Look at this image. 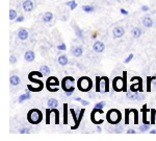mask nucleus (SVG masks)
<instances>
[{"label": "nucleus", "mask_w": 156, "mask_h": 141, "mask_svg": "<svg viewBox=\"0 0 156 141\" xmlns=\"http://www.w3.org/2000/svg\"><path fill=\"white\" fill-rule=\"evenodd\" d=\"M130 91L132 92H142L143 91V80L140 77V80H138V82H136V84H132L131 86H130Z\"/></svg>", "instance_id": "9d476101"}, {"label": "nucleus", "mask_w": 156, "mask_h": 141, "mask_svg": "<svg viewBox=\"0 0 156 141\" xmlns=\"http://www.w3.org/2000/svg\"><path fill=\"white\" fill-rule=\"evenodd\" d=\"M40 71L44 75H48L50 72H51V70H50V68L47 66V65H43V66H41V68H40Z\"/></svg>", "instance_id": "bb28decb"}, {"label": "nucleus", "mask_w": 156, "mask_h": 141, "mask_svg": "<svg viewBox=\"0 0 156 141\" xmlns=\"http://www.w3.org/2000/svg\"><path fill=\"white\" fill-rule=\"evenodd\" d=\"M97 131H98V132H101V131H102V129H101V127H99V124H98V127H97Z\"/></svg>", "instance_id": "5fc2aeb1"}, {"label": "nucleus", "mask_w": 156, "mask_h": 141, "mask_svg": "<svg viewBox=\"0 0 156 141\" xmlns=\"http://www.w3.org/2000/svg\"><path fill=\"white\" fill-rule=\"evenodd\" d=\"M70 112H71V114H72V117H73V120H74V123L77 121V119H78V117H77V114H76V112H75V110L74 109H70Z\"/></svg>", "instance_id": "37998d69"}, {"label": "nucleus", "mask_w": 156, "mask_h": 141, "mask_svg": "<svg viewBox=\"0 0 156 141\" xmlns=\"http://www.w3.org/2000/svg\"><path fill=\"white\" fill-rule=\"evenodd\" d=\"M152 76H148L147 77V91L150 92L151 91V83H152Z\"/></svg>", "instance_id": "58836bf2"}, {"label": "nucleus", "mask_w": 156, "mask_h": 141, "mask_svg": "<svg viewBox=\"0 0 156 141\" xmlns=\"http://www.w3.org/2000/svg\"><path fill=\"white\" fill-rule=\"evenodd\" d=\"M84 114H85V109H81L79 111V114H78V119H77V121L75 122V124L71 128L72 130H76V129L79 128V125H80V123H81V120H82V118H83Z\"/></svg>", "instance_id": "ddd939ff"}, {"label": "nucleus", "mask_w": 156, "mask_h": 141, "mask_svg": "<svg viewBox=\"0 0 156 141\" xmlns=\"http://www.w3.org/2000/svg\"><path fill=\"white\" fill-rule=\"evenodd\" d=\"M25 20V18H24V16H22V15H20V16H18L16 18V20H15V21L17 22V23H21V22H23Z\"/></svg>", "instance_id": "49530a36"}, {"label": "nucleus", "mask_w": 156, "mask_h": 141, "mask_svg": "<svg viewBox=\"0 0 156 141\" xmlns=\"http://www.w3.org/2000/svg\"><path fill=\"white\" fill-rule=\"evenodd\" d=\"M103 87H104V93L109 92V79L107 76L101 77V91Z\"/></svg>", "instance_id": "2eb2a0df"}, {"label": "nucleus", "mask_w": 156, "mask_h": 141, "mask_svg": "<svg viewBox=\"0 0 156 141\" xmlns=\"http://www.w3.org/2000/svg\"><path fill=\"white\" fill-rule=\"evenodd\" d=\"M135 130H133V129H129V130H127V134H135Z\"/></svg>", "instance_id": "3c124183"}, {"label": "nucleus", "mask_w": 156, "mask_h": 141, "mask_svg": "<svg viewBox=\"0 0 156 141\" xmlns=\"http://www.w3.org/2000/svg\"><path fill=\"white\" fill-rule=\"evenodd\" d=\"M19 133L20 134H29L30 130L28 129V128H21V129L19 130Z\"/></svg>", "instance_id": "79ce46f5"}, {"label": "nucleus", "mask_w": 156, "mask_h": 141, "mask_svg": "<svg viewBox=\"0 0 156 141\" xmlns=\"http://www.w3.org/2000/svg\"><path fill=\"white\" fill-rule=\"evenodd\" d=\"M24 60L28 63L34 62V60H36V54H34V51H32V50H27L24 54Z\"/></svg>", "instance_id": "f8f14e48"}, {"label": "nucleus", "mask_w": 156, "mask_h": 141, "mask_svg": "<svg viewBox=\"0 0 156 141\" xmlns=\"http://www.w3.org/2000/svg\"><path fill=\"white\" fill-rule=\"evenodd\" d=\"M52 114V111L51 109H47L46 110V124H49L50 123V115Z\"/></svg>", "instance_id": "c9c22d12"}, {"label": "nucleus", "mask_w": 156, "mask_h": 141, "mask_svg": "<svg viewBox=\"0 0 156 141\" xmlns=\"http://www.w3.org/2000/svg\"><path fill=\"white\" fill-rule=\"evenodd\" d=\"M9 62H11V65H15L17 63V57L14 54L11 55V58H9Z\"/></svg>", "instance_id": "c03bdc74"}, {"label": "nucleus", "mask_w": 156, "mask_h": 141, "mask_svg": "<svg viewBox=\"0 0 156 141\" xmlns=\"http://www.w3.org/2000/svg\"><path fill=\"white\" fill-rule=\"evenodd\" d=\"M142 11L143 12H148V11H149V6H142Z\"/></svg>", "instance_id": "603ef678"}, {"label": "nucleus", "mask_w": 156, "mask_h": 141, "mask_svg": "<svg viewBox=\"0 0 156 141\" xmlns=\"http://www.w3.org/2000/svg\"><path fill=\"white\" fill-rule=\"evenodd\" d=\"M57 62H58V64L60 66H67V65L69 64V59H68V57L66 54H62L58 57Z\"/></svg>", "instance_id": "aec40b11"}, {"label": "nucleus", "mask_w": 156, "mask_h": 141, "mask_svg": "<svg viewBox=\"0 0 156 141\" xmlns=\"http://www.w3.org/2000/svg\"><path fill=\"white\" fill-rule=\"evenodd\" d=\"M52 113H54V116H55V124H59V111L56 109V108H53L51 109Z\"/></svg>", "instance_id": "cd10ccee"}, {"label": "nucleus", "mask_w": 156, "mask_h": 141, "mask_svg": "<svg viewBox=\"0 0 156 141\" xmlns=\"http://www.w3.org/2000/svg\"><path fill=\"white\" fill-rule=\"evenodd\" d=\"M9 83H11L12 86H19L21 84V79L18 75H12L11 79H9Z\"/></svg>", "instance_id": "412c9836"}, {"label": "nucleus", "mask_w": 156, "mask_h": 141, "mask_svg": "<svg viewBox=\"0 0 156 141\" xmlns=\"http://www.w3.org/2000/svg\"><path fill=\"white\" fill-rule=\"evenodd\" d=\"M74 91H75V87H74V86H72L69 90H68V91L65 92V95H66L67 97H70V96H71V95L73 94V93H74Z\"/></svg>", "instance_id": "4c0bfd02"}, {"label": "nucleus", "mask_w": 156, "mask_h": 141, "mask_svg": "<svg viewBox=\"0 0 156 141\" xmlns=\"http://www.w3.org/2000/svg\"><path fill=\"white\" fill-rule=\"evenodd\" d=\"M126 97L128 99L130 100H136V102H140V100L144 99V96L140 93H135V92H132V91H128L126 92Z\"/></svg>", "instance_id": "423d86ee"}, {"label": "nucleus", "mask_w": 156, "mask_h": 141, "mask_svg": "<svg viewBox=\"0 0 156 141\" xmlns=\"http://www.w3.org/2000/svg\"><path fill=\"white\" fill-rule=\"evenodd\" d=\"M133 58H134V54H130L126 59L124 60V64H128V63H130L133 60Z\"/></svg>", "instance_id": "a19ab883"}, {"label": "nucleus", "mask_w": 156, "mask_h": 141, "mask_svg": "<svg viewBox=\"0 0 156 141\" xmlns=\"http://www.w3.org/2000/svg\"><path fill=\"white\" fill-rule=\"evenodd\" d=\"M106 119L112 124H118V123H120L121 119H122V114H121L119 110L110 109L106 114Z\"/></svg>", "instance_id": "7ed1b4c3"}, {"label": "nucleus", "mask_w": 156, "mask_h": 141, "mask_svg": "<svg viewBox=\"0 0 156 141\" xmlns=\"http://www.w3.org/2000/svg\"><path fill=\"white\" fill-rule=\"evenodd\" d=\"M112 35H114V38H115V39H120V38H122V37L125 35V29H124V27H122V26H117V27H115L114 31H112Z\"/></svg>", "instance_id": "1a4fd4ad"}, {"label": "nucleus", "mask_w": 156, "mask_h": 141, "mask_svg": "<svg viewBox=\"0 0 156 141\" xmlns=\"http://www.w3.org/2000/svg\"><path fill=\"white\" fill-rule=\"evenodd\" d=\"M120 13L122 15H124V16H127L129 13H128V11H126V9H120Z\"/></svg>", "instance_id": "09e8293b"}, {"label": "nucleus", "mask_w": 156, "mask_h": 141, "mask_svg": "<svg viewBox=\"0 0 156 141\" xmlns=\"http://www.w3.org/2000/svg\"><path fill=\"white\" fill-rule=\"evenodd\" d=\"M66 6H69L71 11H74V9L77 7V2L75 1V0H70V1L66 2Z\"/></svg>", "instance_id": "a878e982"}, {"label": "nucleus", "mask_w": 156, "mask_h": 141, "mask_svg": "<svg viewBox=\"0 0 156 141\" xmlns=\"http://www.w3.org/2000/svg\"><path fill=\"white\" fill-rule=\"evenodd\" d=\"M74 100H75V102H81L82 98H81V97H75V98H74Z\"/></svg>", "instance_id": "864d4df0"}, {"label": "nucleus", "mask_w": 156, "mask_h": 141, "mask_svg": "<svg viewBox=\"0 0 156 141\" xmlns=\"http://www.w3.org/2000/svg\"><path fill=\"white\" fill-rule=\"evenodd\" d=\"M131 35H132V37L134 38V39H140V38L142 37V35H143V31L140 28V27H137V26L132 27Z\"/></svg>", "instance_id": "f3484780"}, {"label": "nucleus", "mask_w": 156, "mask_h": 141, "mask_svg": "<svg viewBox=\"0 0 156 141\" xmlns=\"http://www.w3.org/2000/svg\"><path fill=\"white\" fill-rule=\"evenodd\" d=\"M29 37V32L27 31L26 28H20L18 31V38L19 40H21V41H25V40H27Z\"/></svg>", "instance_id": "9b49d317"}, {"label": "nucleus", "mask_w": 156, "mask_h": 141, "mask_svg": "<svg viewBox=\"0 0 156 141\" xmlns=\"http://www.w3.org/2000/svg\"><path fill=\"white\" fill-rule=\"evenodd\" d=\"M74 28H75V35L77 36V38H80V39H83V37H84V34H83V32L81 31V29L79 28V27H76V26H74Z\"/></svg>", "instance_id": "7c9ffc66"}, {"label": "nucleus", "mask_w": 156, "mask_h": 141, "mask_svg": "<svg viewBox=\"0 0 156 141\" xmlns=\"http://www.w3.org/2000/svg\"><path fill=\"white\" fill-rule=\"evenodd\" d=\"M71 52L75 58H80L83 54V48H82V46H74L72 47Z\"/></svg>", "instance_id": "4468645a"}, {"label": "nucleus", "mask_w": 156, "mask_h": 141, "mask_svg": "<svg viewBox=\"0 0 156 141\" xmlns=\"http://www.w3.org/2000/svg\"><path fill=\"white\" fill-rule=\"evenodd\" d=\"M115 133H122L123 132V127H121V125H117L115 129Z\"/></svg>", "instance_id": "de8ad7c7"}, {"label": "nucleus", "mask_w": 156, "mask_h": 141, "mask_svg": "<svg viewBox=\"0 0 156 141\" xmlns=\"http://www.w3.org/2000/svg\"><path fill=\"white\" fill-rule=\"evenodd\" d=\"M57 49H58V50H62V51H65V50H67V45L65 44V43L59 44L58 46H57Z\"/></svg>", "instance_id": "a18cd8bd"}, {"label": "nucleus", "mask_w": 156, "mask_h": 141, "mask_svg": "<svg viewBox=\"0 0 156 141\" xmlns=\"http://www.w3.org/2000/svg\"><path fill=\"white\" fill-rule=\"evenodd\" d=\"M59 85H60V83L58 79L55 76H50L46 80V88L49 92H57L59 90L58 88H57Z\"/></svg>", "instance_id": "20e7f679"}, {"label": "nucleus", "mask_w": 156, "mask_h": 141, "mask_svg": "<svg viewBox=\"0 0 156 141\" xmlns=\"http://www.w3.org/2000/svg\"><path fill=\"white\" fill-rule=\"evenodd\" d=\"M53 14H52L51 12H46V13H44V15H43V22L44 23H50V22L53 20Z\"/></svg>", "instance_id": "a211bd4d"}, {"label": "nucleus", "mask_w": 156, "mask_h": 141, "mask_svg": "<svg viewBox=\"0 0 156 141\" xmlns=\"http://www.w3.org/2000/svg\"><path fill=\"white\" fill-rule=\"evenodd\" d=\"M81 105L83 106V107H87V106H89V105H90V102H89V100L82 99V100H81Z\"/></svg>", "instance_id": "8fccbe9b"}, {"label": "nucleus", "mask_w": 156, "mask_h": 141, "mask_svg": "<svg viewBox=\"0 0 156 141\" xmlns=\"http://www.w3.org/2000/svg\"><path fill=\"white\" fill-rule=\"evenodd\" d=\"M130 113H131V110L130 109H126L125 110V124H129V116Z\"/></svg>", "instance_id": "72a5a7b5"}, {"label": "nucleus", "mask_w": 156, "mask_h": 141, "mask_svg": "<svg viewBox=\"0 0 156 141\" xmlns=\"http://www.w3.org/2000/svg\"><path fill=\"white\" fill-rule=\"evenodd\" d=\"M156 122V109L150 110V123L151 124H155Z\"/></svg>", "instance_id": "b1692460"}, {"label": "nucleus", "mask_w": 156, "mask_h": 141, "mask_svg": "<svg viewBox=\"0 0 156 141\" xmlns=\"http://www.w3.org/2000/svg\"><path fill=\"white\" fill-rule=\"evenodd\" d=\"M82 11L87 13V14H90V13H94L96 11V9H95L93 6H82Z\"/></svg>", "instance_id": "393cba45"}, {"label": "nucleus", "mask_w": 156, "mask_h": 141, "mask_svg": "<svg viewBox=\"0 0 156 141\" xmlns=\"http://www.w3.org/2000/svg\"><path fill=\"white\" fill-rule=\"evenodd\" d=\"M150 130V123H143L142 125H140V128H138V131L142 133L144 132H147V131Z\"/></svg>", "instance_id": "c85d7f7f"}, {"label": "nucleus", "mask_w": 156, "mask_h": 141, "mask_svg": "<svg viewBox=\"0 0 156 141\" xmlns=\"http://www.w3.org/2000/svg\"><path fill=\"white\" fill-rule=\"evenodd\" d=\"M93 50L97 54H102L105 50V44L101 41H96L93 45Z\"/></svg>", "instance_id": "0eeeda50"}, {"label": "nucleus", "mask_w": 156, "mask_h": 141, "mask_svg": "<svg viewBox=\"0 0 156 141\" xmlns=\"http://www.w3.org/2000/svg\"><path fill=\"white\" fill-rule=\"evenodd\" d=\"M148 108H147V105H144V107L142 108V113H143V123H150L149 121L147 120V112H148ZM151 124V123H150Z\"/></svg>", "instance_id": "5701e85b"}, {"label": "nucleus", "mask_w": 156, "mask_h": 141, "mask_svg": "<svg viewBox=\"0 0 156 141\" xmlns=\"http://www.w3.org/2000/svg\"><path fill=\"white\" fill-rule=\"evenodd\" d=\"M30 90H26V92L24 93V94H22V95H20L19 98H18V102H19V104H23V102H25V100H28L31 98V95H30Z\"/></svg>", "instance_id": "dca6fc26"}, {"label": "nucleus", "mask_w": 156, "mask_h": 141, "mask_svg": "<svg viewBox=\"0 0 156 141\" xmlns=\"http://www.w3.org/2000/svg\"><path fill=\"white\" fill-rule=\"evenodd\" d=\"M28 75H30V76H39V77L44 76V74H43L41 71H31Z\"/></svg>", "instance_id": "e433bc0d"}, {"label": "nucleus", "mask_w": 156, "mask_h": 141, "mask_svg": "<svg viewBox=\"0 0 156 141\" xmlns=\"http://www.w3.org/2000/svg\"><path fill=\"white\" fill-rule=\"evenodd\" d=\"M18 16H19V15H18V13H17L16 9H12L11 11H9V19H11V21H15Z\"/></svg>", "instance_id": "c756f323"}, {"label": "nucleus", "mask_w": 156, "mask_h": 141, "mask_svg": "<svg viewBox=\"0 0 156 141\" xmlns=\"http://www.w3.org/2000/svg\"><path fill=\"white\" fill-rule=\"evenodd\" d=\"M74 82H75V80L73 79L72 76H66V77H64V79H62V90H64L65 92L68 91V90H69L70 88L73 86Z\"/></svg>", "instance_id": "39448f33"}, {"label": "nucleus", "mask_w": 156, "mask_h": 141, "mask_svg": "<svg viewBox=\"0 0 156 141\" xmlns=\"http://www.w3.org/2000/svg\"><path fill=\"white\" fill-rule=\"evenodd\" d=\"M77 87L81 92H89L93 88V82L90 77L82 76L77 80Z\"/></svg>", "instance_id": "f03ea898"}, {"label": "nucleus", "mask_w": 156, "mask_h": 141, "mask_svg": "<svg viewBox=\"0 0 156 141\" xmlns=\"http://www.w3.org/2000/svg\"><path fill=\"white\" fill-rule=\"evenodd\" d=\"M68 104H64V123H68Z\"/></svg>", "instance_id": "2f4dec72"}, {"label": "nucleus", "mask_w": 156, "mask_h": 141, "mask_svg": "<svg viewBox=\"0 0 156 141\" xmlns=\"http://www.w3.org/2000/svg\"><path fill=\"white\" fill-rule=\"evenodd\" d=\"M150 134H156V129H155V130L150 131Z\"/></svg>", "instance_id": "6e6d98bb"}, {"label": "nucleus", "mask_w": 156, "mask_h": 141, "mask_svg": "<svg viewBox=\"0 0 156 141\" xmlns=\"http://www.w3.org/2000/svg\"><path fill=\"white\" fill-rule=\"evenodd\" d=\"M133 116H134V124H137L138 123V111L136 109H131Z\"/></svg>", "instance_id": "f704fd0d"}, {"label": "nucleus", "mask_w": 156, "mask_h": 141, "mask_svg": "<svg viewBox=\"0 0 156 141\" xmlns=\"http://www.w3.org/2000/svg\"><path fill=\"white\" fill-rule=\"evenodd\" d=\"M47 106H48L50 109L57 108L58 107V100H57L56 98H49L48 102H47Z\"/></svg>", "instance_id": "4be33fe9"}, {"label": "nucleus", "mask_w": 156, "mask_h": 141, "mask_svg": "<svg viewBox=\"0 0 156 141\" xmlns=\"http://www.w3.org/2000/svg\"><path fill=\"white\" fill-rule=\"evenodd\" d=\"M105 105H106V102H105L104 100H101V102H97V104L95 105V108H99V109H103V108L105 107Z\"/></svg>", "instance_id": "ea45409f"}, {"label": "nucleus", "mask_w": 156, "mask_h": 141, "mask_svg": "<svg viewBox=\"0 0 156 141\" xmlns=\"http://www.w3.org/2000/svg\"><path fill=\"white\" fill-rule=\"evenodd\" d=\"M142 23H143V25H144L145 27H147V28H150V27L153 26V20H152V18H150L149 16H146V17L143 18Z\"/></svg>", "instance_id": "6ab92c4d"}, {"label": "nucleus", "mask_w": 156, "mask_h": 141, "mask_svg": "<svg viewBox=\"0 0 156 141\" xmlns=\"http://www.w3.org/2000/svg\"><path fill=\"white\" fill-rule=\"evenodd\" d=\"M96 92H101V77H96Z\"/></svg>", "instance_id": "473e14b6"}, {"label": "nucleus", "mask_w": 156, "mask_h": 141, "mask_svg": "<svg viewBox=\"0 0 156 141\" xmlns=\"http://www.w3.org/2000/svg\"><path fill=\"white\" fill-rule=\"evenodd\" d=\"M34 3L31 1V0H24L23 3H22V7H23L24 12H32L34 9Z\"/></svg>", "instance_id": "6e6552de"}, {"label": "nucleus", "mask_w": 156, "mask_h": 141, "mask_svg": "<svg viewBox=\"0 0 156 141\" xmlns=\"http://www.w3.org/2000/svg\"><path fill=\"white\" fill-rule=\"evenodd\" d=\"M27 120L31 124H37L43 120V113L39 109H31L27 114Z\"/></svg>", "instance_id": "f257e3e1"}]
</instances>
